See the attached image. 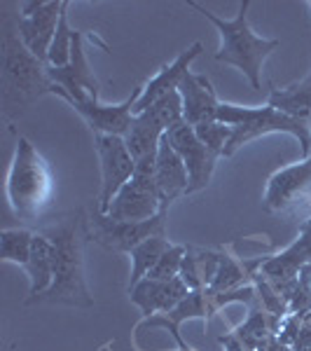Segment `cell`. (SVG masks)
<instances>
[{
  "instance_id": "1",
  "label": "cell",
  "mask_w": 311,
  "mask_h": 351,
  "mask_svg": "<svg viewBox=\"0 0 311 351\" xmlns=\"http://www.w3.org/2000/svg\"><path fill=\"white\" fill-rule=\"evenodd\" d=\"M40 234L54 246V281L49 291L38 300L49 304H68L77 309H92L94 298L84 279L82 243L87 239V216L82 211L68 213L45 225Z\"/></svg>"
},
{
  "instance_id": "2",
  "label": "cell",
  "mask_w": 311,
  "mask_h": 351,
  "mask_svg": "<svg viewBox=\"0 0 311 351\" xmlns=\"http://www.w3.org/2000/svg\"><path fill=\"white\" fill-rule=\"evenodd\" d=\"M188 5L206 16L220 33V47L216 52L218 64L239 68L246 75V80L251 82L253 89H262V66L269 59V54L279 49L281 43L258 36L251 28V24H248L251 0H241L239 12H236L234 19H220L213 12H208L206 8H201L199 3H188Z\"/></svg>"
},
{
  "instance_id": "3",
  "label": "cell",
  "mask_w": 311,
  "mask_h": 351,
  "mask_svg": "<svg viewBox=\"0 0 311 351\" xmlns=\"http://www.w3.org/2000/svg\"><path fill=\"white\" fill-rule=\"evenodd\" d=\"M54 178L49 164L26 136H16V148L8 173V199L14 216L33 223L49 208Z\"/></svg>"
},
{
  "instance_id": "4",
  "label": "cell",
  "mask_w": 311,
  "mask_h": 351,
  "mask_svg": "<svg viewBox=\"0 0 311 351\" xmlns=\"http://www.w3.org/2000/svg\"><path fill=\"white\" fill-rule=\"evenodd\" d=\"M52 92L47 66L38 61L21 43L16 24L3 26V101L5 108L21 110L38 96Z\"/></svg>"
},
{
  "instance_id": "5",
  "label": "cell",
  "mask_w": 311,
  "mask_h": 351,
  "mask_svg": "<svg viewBox=\"0 0 311 351\" xmlns=\"http://www.w3.org/2000/svg\"><path fill=\"white\" fill-rule=\"evenodd\" d=\"M218 122L232 127L229 143L225 148L223 157H232L241 145L251 143L267 134H290L295 136L302 145L304 157L311 155V127L309 122L288 117L271 106L264 108H248V106H234V104H220L218 108Z\"/></svg>"
},
{
  "instance_id": "6",
  "label": "cell",
  "mask_w": 311,
  "mask_h": 351,
  "mask_svg": "<svg viewBox=\"0 0 311 351\" xmlns=\"http://www.w3.org/2000/svg\"><path fill=\"white\" fill-rule=\"evenodd\" d=\"M155 160L157 155L143 157L136 162L134 178L120 190V195L112 199L110 208L105 216L115 220H132V223H140V220H150L160 216L162 211H169V206L162 199L160 185L155 178Z\"/></svg>"
},
{
  "instance_id": "7",
  "label": "cell",
  "mask_w": 311,
  "mask_h": 351,
  "mask_svg": "<svg viewBox=\"0 0 311 351\" xmlns=\"http://www.w3.org/2000/svg\"><path fill=\"white\" fill-rule=\"evenodd\" d=\"M160 234H166V211H162L160 216L150 220H140V223L115 220L101 213L96 206L87 216V239L115 253H132L138 243Z\"/></svg>"
},
{
  "instance_id": "8",
  "label": "cell",
  "mask_w": 311,
  "mask_h": 351,
  "mask_svg": "<svg viewBox=\"0 0 311 351\" xmlns=\"http://www.w3.org/2000/svg\"><path fill=\"white\" fill-rule=\"evenodd\" d=\"M96 155L101 162V190H99V208L101 213H108L112 199L120 195V190L134 178L136 160L129 152L122 136L94 134Z\"/></svg>"
},
{
  "instance_id": "9",
  "label": "cell",
  "mask_w": 311,
  "mask_h": 351,
  "mask_svg": "<svg viewBox=\"0 0 311 351\" xmlns=\"http://www.w3.org/2000/svg\"><path fill=\"white\" fill-rule=\"evenodd\" d=\"M140 94V87L124 99L122 104L105 106L99 101V96L92 94H80V96H68V94H56L66 101L68 106H73L82 115V120L87 122V127L94 134H108V136H127V132L134 124V106L136 99Z\"/></svg>"
},
{
  "instance_id": "10",
  "label": "cell",
  "mask_w": 311,
  "mask_h": 351,
  "mask_svg": "<svg viewBox=\"0 0 311 351\" xmlns=\"http://www.w3.org/2000/svg\"><path fill=\"white\" fill-rule=\"evenodd\" d=\"M64 3V0H61ZM61 3H40V0H26L21 3V14L16 24L21 43L26 49L47 66V56L52 40L56 36V26H59L61 16Z\"/></svg>"
},
{
  "instance_id": "11",
  "label": "cell",
  "mask_w": 311,
  "mask_h": 351,
  "mask_svg": "<svg viewBox=\"0 0 311 351\" xmlns=\"http://www.w3.org/2000/svg\"><path fill=\"white\" fill-rule=\"evenodd\" d=\"M166 141L173 145V150L178 152L180 160L185 164V169H188V176H190L188 195L206 190L213 178V171H216V164L220 160V155H216L211 148H206V145L197 138L195 127H190L185 120L169 129Z\"/></svg>"
},
{
  "instance_id": "12",
  "label": "cell",
  "mask_w": 311,
  "mask_h": 351,
  "mask_svg": "<svg viewBox=\"0 0 311 351\" xmlns=\"http://www.w3.org/2000/svg\"><path fill=\"white\" fill-rule=\"evenodd\" d=\"M47 77L52 80V92L49 94H68V96L92 94V96H99V80H96L92 66H89V61H87L82 31H75V38H73L71 61L61 68L47 66Z\"/></svg>"
},
{
  "instance_id": "13",
  "label": "cell",
  "mask_w": 311,
  "mask_h": 351,
  "mask_svg": "<svg viewBox=\"0 0 311 351\" xmlns=\"http://www.w3.org/2000/svg\"><path fill=\"white\" fill-rule=\"evenodd\" d=\"M307 265H311V218L299 228L297 239L286 248L276 253L274 258L260 263V274L269 281L276 291H284L288 284L299 276Z\"/></svg>"
},
{
  "instance_id": "14",
  "label": "cell",
  "mask_w": 311,
  "mask_h": 351,
  "mask_svg": "<svg viewBox=\"0 0 311 351\" xmlns=\"http://www.w3.org/2000/svg\"><path fill=\"white\" fill-rule=\"evenodd\" d=\"M307 195H311V155L271 173L267 190H264V208L284 211Z\"/></svg>"
},
{
  "instance_id": "15",
  "label": "cell",
  "mask_w": 311,
  "mask_h": 351,
  "mask_svg": "<svg viewBox=\"0 0 311 351\" xmlns=\"http://www.w3.org/2000/svg\"><path fill=\"white\" fill-rule=\"evenodd\" d=\"M201 49H203L201 43H192L185 52H180L176 59L171 61V64L162 66V71L140 87V94H138L136 106H134V115H140L143 110H148L152 104H157V101L164 99L166 94L178 92L183 77L190 73L192 61L201 54Z\"/></svg>"
},
{
  "instance_id": "16",
  "label": "cell",
  "mask_w": 311,
  "mask_h": 351,
  "mask_svg": "<svg viewBox=\"0 0 311 351\" xmlns=\"http://www.w3.org/2000/svg\"><path fill=\"white\" fill-rule=\"evenodd\" d=\"M178 94L183 99V120L190 127H199L206 122L218 120L220 101L213 89V82L199 73H188L178 87Z\"/></svg>"
},
{
  "instance_id": "17",
  "label": "cell",
  "mask_w": 311,
  "mask_h": 351,
  "mask_svg": "<svg viewBox=\"0 0 311 351\" xmlns=\"http://www.w3.org/2000/svg\"><path fill=\"white\" fill-rule=\"evenodd\" d=\"M190 288L183 284V279H171V281H157L145 276L138 286H134L129 291V298L136 307H140L145 316H157L166 314V311L176 309L185 298L190 295Z\"/></svg>"
},
{
  "instance_id": "18",
  "label": "cell",
  "mask_w": 311,
  "mask_h": 351,
  "mask_svg": "<svg viewBox=\"0 0 311 351\" xmlns=\"http://www.w3.org/2000/svg\"><path fill=\"white\" fill-rule=\"evenodd\" d=\"M155 178H157L162 199L166 206L171 202H176L180 195H188V185H190L188 169H185V164L180 160L178 152L173 150V145L166 141V136L162 138L160 150H157Z\"/></svg>"
},
{
  "instance_id": "19",
  "label": "cell",
  "mask_w": 311,
  "mask_h": 351,
  "mask_svg": "<svg viewBox=\"0 0 311 351\" xmlns=\"http://www.w3.org/2000/svg\"><path fill=\"white\" fill-rule=\"evenodd\" d=\"M24 269L28 279H31L26 304H38V300L49 291V286L54 281V246L40 232L33 239V251Z\"/></svg>"
},
{
  "instance_id": "20",
  "label": "cell",
  "mask_w": 311,
  "mask_h": 351,
  "mask_svg": "<svg viewBox=\"0 0 311 351\" xmlns=\"http://www.w3.org/2000/svg\"><path fill=\"white\" fill-rule=\"evenodd\" d=\"M169 129L164 127L160 117L152 110H145L140 115H134V124L132 129L124 136V143H127L129 152L136 162L143 160V157H152L160 150L162 138L166 136Z\"/></svg>"
},
{
  "instance_id": "21",
  "label": "cell",
  "mask_w": 311,
  "mask_h": 351,
  "mask_svg": "<svg viewBox=\"0 0 311 351\" xmlns=\"http://www.w3.org/2000/svg\"><path fill=\"white\" fill-rule=\"evenodd\" d=\"M267 106L284 112L288 117L309 122L311 120V71L307 73L304 80L288 84L284 89H279V87L271 89Z\"/></svg>"
},
{
  "instance_id": "22",
  "label": "cell",
  "mask_w": 311,
  "mask_h": 351,
  "mask_svg": "<svg viewBox=\"0 0 311 351\" xmlns=\"http://www.w3.org/2000/svg\"><path fill=\"white\" fill-rule=\"evenodd\" d=\"M169 246H171V241L166 239V234H160V237H150V239H145L143 243H138V246H136L134 251L129 253V258H132L129 291H132L134 286H138L140 281H143L145 276L150 274L152 267L160 263V258L164 256V253H166Z\"/></svg>"
},
{
  "instance_id": "23",
  "label": "cell",
  "mask_w": 311,
  "mask_h": 351,
  "mask_svg": "<svg viewBox=\"0 0 311 351\" xmlns=\"http://www.w3.org/2000/svg\"><path fill=\"white\" fill-rule=\"evenodd\" d=\"M33 239H36V234L31 230L24 228L3 230V234H0V251H3L5 263H14L26 267L33 251Z\"/></svg>"
},
{
  "instance_id": "24",
  "label": "cell",
  "mask_w": 311,
  "mask_h": 351,
  "mask_svg": "<svg viewBox=\"0 0 311 351\" xmlns=\"http://www.w3.org/2000/svg\"><path fill=\"white\" fill-rule=\"evenodd\" d=\"M68 8H71V3L64 0V3H61V16H59V26H56V36H54L52 47H49V56H47V66H52V68L66 66L73 54L75 28H71V24H68Z\"/></svg>"
},
{
  "instance_id": "25",
  "label": "cell",
  "mask_w": 311,
  "mask_h": 351,
  "mask_svg": "<svg viewBox=\"0 0 311 351\" xmlns=\"http://www.w3.org/2000/svg\"><path fill=\"white\" fill-rule=\"evenodd\" d=\"M241 284H244V269H241L229 256H220L216 274H213L211 284L206 286V295L218 298V295H223V293H229V291H234V288H239Z\"/></svg>"
},
{
  "instance_id": "26",
  "label": "cell",
  "mask_w": 311,
  "mask_h": 351,
  "mask_svg": "<svg viewBox=\"0 0 311 351\" xmlns=\"http://www.w3.org/2000/svg\"><path fill=\"white\" fill-rule=\"evenodd\" d=\"M185 253L188 248L185 246H178V243H171L166 248V253L160 258V263L152 267L150 271V279H157V281H171V279H178L180 276V267H183V260H185Z\"/></svg>"
},
{
  "instance_id": "27",
  "label": "cell",
  "mask_w": 311,
  "mask_h": 351,
  "mask_svg": "<svg viewBox=\"0 0 311 351\" xmlns=\"http://www.w3.org/2000/svg\"><path fill=\"white\" fill-rule=\"evenodd\" d=\"M195 134L197 138L201 141L206 148H211L216 155L223 157L225 148H227L229 143V136H232V127L223 122H206V124H199V127H195Z\"/></svg>"
},
{
  "instance_id": "28",
  "label": "cell",
  "mask_w": 311,
  "mask_h": 351,
  "mask_svg": "<svg viewBox=\"0 0 311 351\" xmlns=\"http://www.w3.org/2000/svg\"><path fill=\"white\" fill-rule=\"evenodd\" d=\"M220 344L225 347V351H248L244 344L239 342V337H236L234 332H232V335H223V337H220Z\"/></svg>"
},
{
  "instance_id": "29",
  "label": "cell",
  "mask_w": 311,
  "mask_h": 351,
  "mask_svg": "<svg viewBox=\"0 0 311 351\" xmlns=\"http://www.w3.org/2000/svg\"><path fill=\"white\" fill-rule=\"evenodd\" d=\"M309 127H311V120H309Z\"/></svg>"
},
{
  "instance_id": "30",
  "label": "cell",
  "mask_w": 311,
  "mask_h": 351,
  "mask_svg": "<svg viewBox=\"0 0 311 351\" xmlns=\"http://www.w3.org/2000/svg\"><path fill=\"white\" fill-rule=\"evenodd\" d=\"M309 8H311V3H309Z\"/></svg>"
}]
</instances>
